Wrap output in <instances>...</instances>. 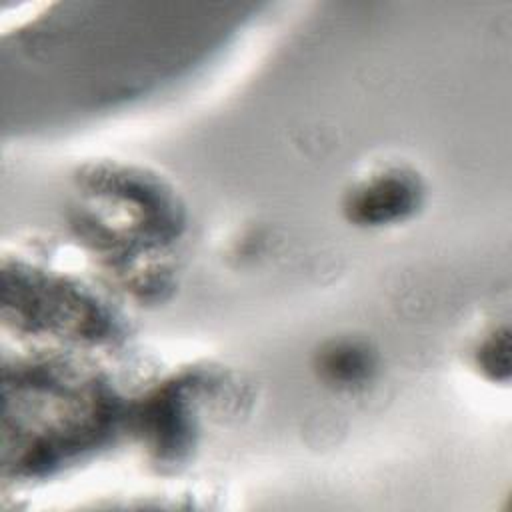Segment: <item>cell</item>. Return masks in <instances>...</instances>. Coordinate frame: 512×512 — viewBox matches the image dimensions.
<instances>
[{
	"label": "cell",
	"mask_w": 512,
	"mask_h": 512,
	"mask_svg": "<svg viewBox=\"0 0 512 512\" xmlns=\"http://www.w3.org/2000/svg\"><path fill=\"white\" fill-rule=\"evenodd\" d=\"M314 370L324 386L340 392H356L370 386L378 374V354L366 340L336 338L320 346Z\"/></svg>",
	"instance_id": "7a4b0ae2"
},
{
	"label": "cell",
	"mask_w": 512,
	"mask_h": 512,
	"mask_svg": "<svg viewBox=\"0 0 512 512\" xmlns=\"http://www.w3.org/2000/svg\"><path fill=\"white\" fill-rule=\"evenodd\" d=\"M422 194L424 188L418 174L402 166H386L350 186L344 198V212L358 226H392L418 210Z\"/></svg>",
	"instance_id": "6da1fadb"
}]
</instances>
